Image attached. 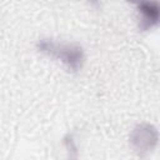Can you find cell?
I'll return each mask as SVG.
<instances>
[{
	"label": "cell",
	"instance_id": "cell-1",
	"mask_svg": "<svg viewBox=\"0 0 160 160\" xmlns=\"http://www.w3.org/2000/svg\"><path fill=\"white\" fill-rule=\"evenodd\" d=\"M36 49L61 61L69 70L79 71L85 61V51L80 44L56 41L50 38H41L36 41Z\"/></svg>",
	"mask_w": 160,
	"mask_h": 160
},
{
	"label": "cell",
	"instance_id": "cell-2",
	"mask_svg": "<svg viewBox=\"0 0 160 160\" xmlns=\"http://www.w3.org/2000/svg\"><path fill=\"white\" fill-rule=\"evenodd\" d=\"M159 141V131L155 125L150 122L138 124L129 135V142L131 149L139 154L145 155L151 152Z\"/></svg>",
	"mask_w": 160,
	"mask_h": 160
},
{
	"label": "cell",
	"instance_id": "cell-3",
	"mask_svg": "<svg viewBox=\"0 0 160 160\" xmlns=\"http://www.w3.org/2000/svg\"><path fill=\"white\" fill-rule=\"evenodd\" d=\"M139 14V29L142 31L151 30L158 26L160 20V5L158 0H139L138 2Z\"/></svg>",
	"mask_w": 160,
	"mask_h": 160
},
{
	"label": "cell",
	"instance_id": "cell-4",
	"mask_svg": "<svg viewBox=\"0 0 160 160\" xmlns=\"http://www.w3.org/2000/svg\"><path fill=\"white\" fill-rule=\"evenodd\" d=\"M126 1H130V2H138L139 0H126Z\"/></svg>",
	"mask_w": 160,
	"mask_h": 160
},
{
	"label": "cell",
	"instance_id": "cell-5",
	"mask_svg": "<svg viewBox=\"0 0 160 160\" xmlns=\"http://www.w3.org/2000/svg\"><path fill=\"white\" fill-rule=\"evenodd\" d=\"M89 1H91V2H94V4H96L99 0H89Z\"/></svg>",
	"mask_w": 160,
	"mask_h": 160
}]
</instances>
